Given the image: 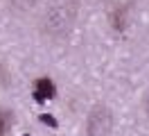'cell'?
<instances>
[{"instance_id": "obj_4", "label": "cell", "mask_w": 149, "mask_h": 136, "mask_svg": "<svg viewBox=\"0 0 149 136\" xmlns=\"http://www.w3.org/2000/svg\"><path fill=\"white\" fill-rule=\"evenodd\" d=\"M11 123H14L11 113H9V111H2V109H0V136H7V132H9Z\"/></svg>"}, {"instance_id": "obj_7", "label": "cell", "mask_w": 149, "mask_h": 136, "mask_svg": "<svg viewBox=\"0 0 149 136\" xmlns=\"http://www.w3.org/2000/svg\"><path fill=\"white\" fill-rule=\"evenodd\" d=\"M25 136H29V134H25Z\"/></svg>"}, {"instance_id": "obj_5", "label": "cell", "mask_w": 149, "mask_h": 136, "mask_svg": "<svg viewBox=\"0 0 149 136\" xmlns=\"http://www.w3.org/2000/svg\"><path fill=\"white\" fill-rule=\"evenodd\" d=\"M41 123H45V125H50V127H59V123H56V118L54 116H50V113H43V116H41Z\"/></svg>"}, {"instance_id": "obj_6", "label": "cell", "mask_w": 149, "mask_h": 136, "mask_svg": "<svg viewBox=\"0 0 149 136\" xmlns=\"http://www.w3.org/2000/svg\"><path fill=\"white\" fill-rule=\"evenodd\" d=\"M147 113H149V95H147Z\"/></svg>"}, {"instance_id": "obj_3", "label": "cell", "mask_w": 149, "mask_h": 136, "mask_svg": "<svg viewBox=\"0 0 149 136\" xmlns=\"http://www.w3.org/2000/svg\"><path fill=\"white\" fill-rule=\"evenodd\" d=\"M56 95V86L50 77H38L34 82V100L36 102H45V100H52Z\"/></svg>"}, {"instance_id": "obj_2", "label": "cell", "mask_w": 149, "mask_h": 136, "mask_svg": "<svg viewBox=\"0 0 149 136\" xmlns=\"http://www.w3.org/2000/svg\"><path fill=\"white\" fill-rule=\"evenodd\" d=\"M74 20V14H72V7H65V5H56V7H52L50 11H47V30L52 32V34H63V32H68L70 30V25H72Z\"/></svg>"}, {"instance_id": "obj_1", "label": "cell", "mask_w": 149, "mask_h": 136, "mask_svg": "<svg viewBox=\"0 0 149 136\" xmlns=\"http://www.w3.org/2000/svg\"><path fill=\"white\" fill-rule=\"evenodd\" d=\"M111 127H113V116L106 107L97 104L88 113V120H86V134L88 136H109Z\"/></svg>"}]
</instances>
